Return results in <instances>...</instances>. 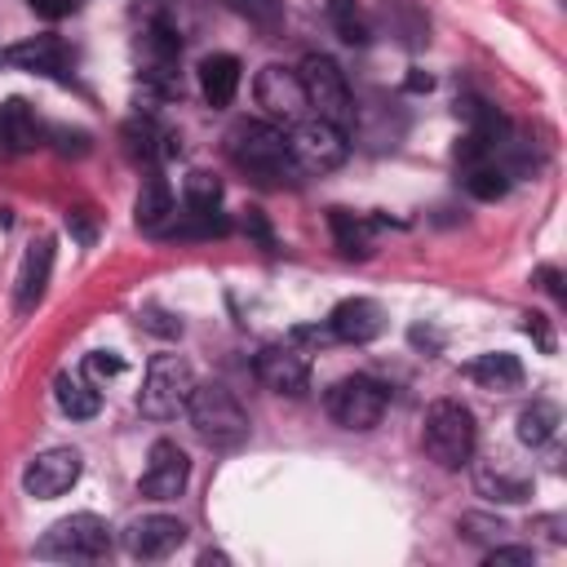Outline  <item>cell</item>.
Masks as SVG:
<instances>
[{"label":"cell","mask_w":567,"mask_h":567,"mask_svg":"<svg viewBox=\"0 0 567 567\" xmlns=\"http://www.w3.org/2000/svg\"><path fill=\"white\" fill-rule=\"evenodd\" d=\"M226 155L235 159V168H244L257 182H279L297 173L288 159V137L275 120H239L226 133Z\"/></svg>","instance_id":"obj_1"},{"label":"cell","mask_w":567,"mask_h":567,"mask_svg":"<svg viewBox=\"0 0 567 567\" xmlns=\"http://www.w3.org/2000/svg\"><path fill=\"white\" fill-rule=\"evenodd\" d=\"M186 416H190L195 434L208 447H217V452H230V447H239L248 439V412L235 399V390L221 385V381H204V385L195 381L190 403H186Z\"/></svg>","instance_id":"obj_2"},{"label":"cell","mask_w":567,"mask_h":567,"mask_svg":"<svg viewBox=\"0 0 567 567\" xmlns=\"http://www.w3.org/2000/svg\"><path fill=\"white\" fill-rule=\"evenodd\" d=\"M474 443H478V425H474V412H470L461 399H439V403H430L425 425H421V447H425V456H430L439 470H461V465H470Z\"/></svg>","instance_id":"obj_3"},{"label":"cell","mask_w":567,"mask_h":567,"mask_svg":"<svg viewBox=\"0 0 567 567\" xmlns=\"http://www.w3.org/2000/svg\"><path fill=\"white\" fill-rule=\"evenodd\" d=\"M40 558H58V563H97L111 554V527L106 518L97 514H71V518H58L40 545H35Z\"/></svg>","instance_id":"obj_4"},{"label":"cell","mask_w":567,"mask_h":567,"mask_svg":"<svg viewBox=\"0 0 567 567\" xmlns=\"http://www.w3.org/2000/svg\"><path fill=\"white\" fill-rule=\"evenodd\" d=\"M190 390H195V372H190V363H186L182 354H155L151 368H146L137 408H142V416H151V421H168V416L186 412Z\"/></svg>","instance_id":"obj_5"},{"label":"cell","mask_w":567,"mask_h":567,"mask_svg":"<svg viewBox=\"0 0 567 567\" xmlns=\"http://www.w3.org/2000/svg\"><path fill=\"white\" fill-rule=\"evenodd\" d=\"M323 408L328 416L341 425V430H372L385 408H390V390L368 377V372H354V377H341L328 394H323Z\"/></svg>","instance_id":"obj_6"},{"label":"cell","mask_w":567,"mask_h":567,"mask_svg":"<svg viewBox=\"0 0 567 567\" xmlns=\"http://www.w3.org/2000/svg\"><path fill=\"white\" fill-rule=\"evenodd\" d=\"M346 155H350L346 128L328 124L319 115H301L288 133V159H292L297 173H332Z\"/></svg>","instance_id":"obj_7"},{"label":"cell","mask_w":567,"mask_h":567,"mask_svg":"<svg viewBox=\"0 0 567 567\" xmlns=\"http://www.w3.org/2000/svg\"><path fill=\"white\" fill-rule=\"evenodd\" d=\"M297 75H301V89H306V106L319 120L346 128L350 115H354V97H350V84H346L341 66L332 58H323V53H310V58H301Z\"/></svg>","instance_id":"obj_8"},{"label":"cell","mask_w":567,"mask_h":567,"mask_svg":"<svg viewBox=\"0 0 567 567\" xmlns=\"http://www.w3.org/2000/svg\"><path fill=\"white\" fill-rule=\"evenodd\" d=\"M177 58H182V40L173 31V22L164 18H151L137 35V66H142V80L155 84L159 93H168L177 84Z\"/></svg>","instance_id":"obj_9"},{"label":"cell","mask_w":567,"mask_h":567,"mask_svg":"<svg viewBox=\"0 0 567 567\" xmlns=\"http://www.w3.org/2000/svg\"><path fill=\"white\" fill-rule=\"evenodd\" d=\"M80 470H84V461H80L75 447H44L40 456L27 461L22 487H27V496H35V501H53V496H62V492L75 487Z\"/></svg>","instance_id":"obj_10"},{"label":"cell","mask_w":567,"mask_h":567,"mask_svg":"<svg viewBox=\"0 0 567 567\" xmlns=\"http://www.w3.org/2000/svg\"><path fill=\"white\" fill-rule=\"evenodd\" d=\"M252 93H257V106H261L270 120H284V124H297V120L310 111V106H306L301 75L288 71V66H279V62H270V66L257 71Z\"/></svg>","instance_id":"obj_11"},{"label":"cell","mask_w":567,"mask_h":567,"mask_svg":"<svg viewBox=\"0 0 567 567\" xmlns=\"http://www.w3.org/2000/svg\"><path fill=\"white\" fill-rule=\"evenodd\" d=\"M186 478H190L186 452L173 439H159L151 447V456H146V470H142V496H151V501H177L186 492Z\"/></svg>","instance_id":"obj_12"},{"label":"cell","mask_w":567,"mask_h":567,"mask_svg":"<svg viewBox=\"0 0 567 567\" xmlns=\"http://www.w3.org/2000/svg\"><path fill=\"white\" fill-rule=\"evenodd\" d=\"M186 540V523L173 518V514H146V518H133L128 532H124V549L142 563H159L168 558L173 549H182Z\"/></svg>","instance_id":"obj_13"},{"label":"cell","mask_w":567,"mask_h":567,"mask_svg":"<svg viewBox=\"0 0 567 567\" xmlns=\"http://www.w3.org/2000/svg\"><path fill=\"white\" fill-rule=\"evenodd\" d=\"M381 328H385V310L372 297H346L328 315V337L346 346H368L372 337H381Z\"/></svg>","instance_id":"obj_14"},{"label":"cell","mask_w":567,"mask_h":567,"mask_svg":"<svg viewBox=\"0 0 567 567\" xmlns=\"http://www.w3.org/2000/svg\"><path fill=\"white\" fill-rule=\"evenodd\" d=\"M252 372H257V381H261L266 390H275V394H301L306 381H310V363H306V354L292 350V346H261L257 359H252Z\"/></svg>","instance_id":"obj_15"},{"label":"cell","mask_w":567,"mask_h":567,"mask_svg":"<svg viewBox=\"0 0 567 567\" xmlns=\"http://www.w3.org/2000/svg\"><path fill=\"white\" fill-rule=\"evenodd\" d=\"M49 275H53V239H35L22 252V266H18V279H13V306H18V315H31L44 301Z\"/></svg>","instance_id":"obj_16"},{"label":"cell","mask_w":567,"mask_h":567,"mask_svg":"<svg viewBox=\"0 0 567 567\" xmlns=\"http://www.w3.org/2000/svg\"><path fill=\"white\" fill-rule=\"evenodd\" d=\"M0 58H4L9 66L35 71V75H66V66H71V49H66L58 35H27V40L9 44Z\"/></svg>","instance_id":"obj_17"},{"label":"cell","mask_w":567,"mask_h":567,"mask_svg":"<svg viewBox=\"0 0 567 567\" xmlns=\"http://www.w3.org/2000/svg\"><path fill=\"white\" fill-rule=\"evenodd\" d=\"M120 137H124L128 159H137V164H159L164 155L177 151V146H173V133H168L155 115H128L124 128H120Z\"/></svg>","instance_id":"obj_18"},{"label":"cell","mask_w":567,"mask_h":567,"mask_svg":"<svg viewBox=\"0 0 567 567\" xmlns=\"http://www.w3.org/2000/svg\"><path fill=\"white\" fill-rule=\"evenodd\" d=\"M133 221H137L146 235H164V226L173 221V190H168V182H164L155 168L142 177V190H137V199H133Z\"/></svg>","instance_id":"obj_19"},{"label":"cell","mask_w":567,"mask_h":567,"mask_svg":"<svg viewBox=\"0 0 567 567\" xmlns=\"http://www.w3.org/2000/svg\"><path fill=\"white\" fill-rule=\"evenodd\" d=\"M44 142V124L31 115L27 102H4L0 106V151L4 155H18V151H35Z\"/></svg>","instance_id":"obj_20"},{"label":"cell","mask_w":567,"mask_h":567,"mask_svg":"<svg viewBox=\"0 0 567 567\" xmlns=\"http://www.w3.org/2000/svg\"><path fill=\"white\" fill-rule=\"evenodd\" d=\"M465 377L483 390H518L523 385V363L509 350H487L465 363Z\"/></svg>","instance_id":"obj_21"},{"label":"cell","mask_w":567,"mask_h":567,"mask_svg":"<svg viewBox=\"0 0 567 567\" xmlns=\"http://www.w3.org/2000/svg\"><path fill=\"white\" fill-rule=\"evenodd\" d=\"M53 399H58V408H62L71 421H89V416H97V408H102V390H97V381L84 377V372H62V377L53 381Z\"/></svg>","instance_id":"obj_22"},{"label":"cell","mask_w":567,"mask_h":567,"mask_svg":"<svg viewBox=\"0 0 567 567\" xmlns=\"http://www.w3.org/2000/svg\"><path fill=\"white\" fill-rule=\"evenodd\" d=\"M199 89H204V102L208 106H230L235 102V89H239V58L208 53L199 62Z\"/></svg>","instance_id":"obj_23"},{"label":"cell","mask_w":567,"mask_h":567,"mask_svg":"<svg viewBox=\"0 0 567 567\" xmlns=\"http://www.w3.org/2000/svg\"><path fill=\"white\" fill-rule=\"evenodd\" d=\"M328 226H332V239L346 257H368L372 252V221L350 213V208H328Z\"/></svg>","instance_id":"obj_24"},{"label":"cell","mask_w":567,"mask_h":567,"mask_svg":"<svg viewBox=\"0 0 567 567\" xmlns=\"http://www.w3.org/2000/svg\"><path fill=\"white\" fill-rule=\"evenodd\" d=\"M554 434H558V408H554L549 399H532V403L518 412V443L545 447Z\"/></svg>","instance_id":"obj_25"},{"label":"cell","mask_w":567,"mask_h":567,"mask_svg":"<svg viewBox=\"0 0 567 567\" xmlns=\"http://www.w3.org/2000/svg\"><path fill=\"white\" fill-rule=\"evenodd\" d=\"M328 22L346 44H368L372 40V27H368V13L359 9V0H328Z\"/></svg>","instance_id":"obj_26"},{"label":"cell","mask_w":567,"mask_h":567,"mask_svg":"<svg viewBox=\"0 0 567 567\" xmlns=\"http://www.w3.org/2000/svg\"><path fill=\"white\" fill-rule=\"evenodd\" d=\"M527 487H532V478H527V474H509L505 465H487V470H478V492L492 496V501H523Z\"/></svg>","instance_id":"obj_27"},{"label":"cell","mask_w":567,"mask_h":567,"mask_svg":"<svg viewBox=\"0 0 567 567\" xmlns=\"http://www.w3.org/2000/svg\"><path fill=\"white\" fill-rule=\"evenodd\" d=\"M465 190L474 199H501L509 190V173L496 164V159H483V164H470L465 168Z\"/></svg>","instance_id":"obj_28"},{"label":"cell","mask_w":567,"mask_h":567,"mask_svg":"<svg viewBox=\"0 0 567 567\" xmlns=\"http://www.w3.org/2000/svg\"><path fill=\"white\" fill-rule=\"evenodd\" d=\"M226 9H235L239 18H248L257 31H279L284 27V4L279 0H226Z\"/></svg>","instance_id":"obj_29"},{"label":"cell","mask_w":567,"mask_h":567,"mask_svg":"<svg viewBox=\"0 0 567 567\" xmlns=\"http://www.w3.org/2000/svg\"><path fill=\"white\" fill-rule=\"evenodd\" d=\"M217 204H221V182H217L213 173L195 168V173L186 177V208H195V213H213Z\"/></svg>","instance_id":"obj_30"},{"label":"cell","mask_w":567,"mask_h":567,"mask_svg":"<svg viewBox=\"0 0 567 567\" xmlns=\"http://www.w3.org/2000/svg\"><path fill=\"white\" fill-rule=\"evenodd\" d=\"M84 377H93V381H102V377H120L124 372V359L120 354H111V350H93L89 359H84V368H80Z\"/></svg>","instance_id":"obj_31"},{"label":"cell","mask_w":567,"mask_h":567,"mask_svg":"<svg viewBox=\"0 0 567 567\" xmlns=\"http://www.w3.org/2000/svg\"><path fill=\"white\" fill-rule=\"evenodd\" d=\"M487 563H492V567H505V563L527 567V563H532V549H527V545H492V549H487Z\"/></svg>","instance_id":"obj_32"},{"label":"cell","mask_w":567,"mask_h":567,"mask_svg":"<svg viewBox=\"0 0 567 567\" xmlns=\"http://www.w3.org/2000/svg\"><path fill=\"white\" fill-rule=\"evenodd\" d=\"M40 18H66V13H75V0H27Z\"/></svg>","instance_id":"obj_33"},{"label":"cell","mask_w":567,"mask_h":567,"mask_svg":"<svg viewBox=\"0 0 567 567\" xmlns=\"http://www.w3.org/2000/svg\"><path fill=\"white\" fill-rule=\"evenodd\" d=\"M66 230L80 239V244H93V221L84 217V208H75V213H66Z\"/></svg>","instance_id":"obj_34"},{"label":"cell","mask_w":567,"mask_h":567,"mask_svg":"<svg viewBox=\"0 0 567 567\" xmlns=\"http://www.w3.org/2000/svg\"><path fill=\"white\" fill-rule=\"evenodd\" d=\"M244 230H248V235H252V239H261V244H266V248H270V244H275V239H270V226H266V217H261V213H257V208H248V217H244Z\"/></svg>","instance_id":"obj_35"},{"label":"cell","mask_w":567,"mask_h":567,"mask_svg":"<svg viewBox=\"0 0 567 567\" xmlns=\"http://www.w3.org/2000/svg\"><path fill=\"white\" fill-rule=\"evenodd\" d=\"M536 279L545 284V292H549L554 301H567V292H563V275H558L554 266H540V270H536Z\"/></svg>","instance_id":"obj_36"},{"label":"cell","mask_w":567,"mask_h":567,"mask_svg":"<svg viewBox=\"0 0 567 567\" xmlns=\"http://www.w3.org/2000/svg\"><path fill=\"white\" fill-rule=\"evenodd\" d=\"M527 332L540 341V350H545V354L554 350V337H549V323H545V315H536V310H532V315H527Z\"/></svg>","instance_id":"obj_37"}]
</instances>
